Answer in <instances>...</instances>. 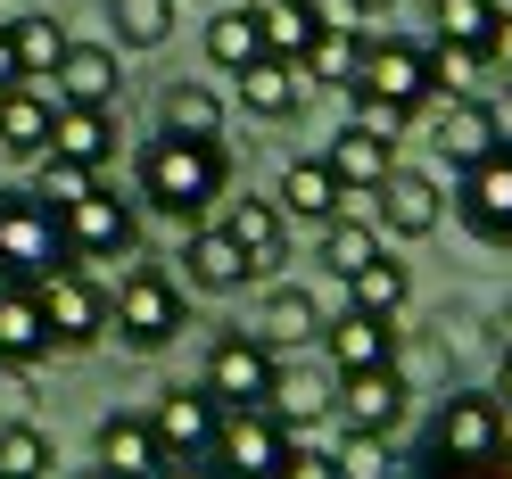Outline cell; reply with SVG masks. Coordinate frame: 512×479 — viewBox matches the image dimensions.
<instances>
[{"instance_id":"17","label":"cell","mask_w":512,"mask_h":479,"mask_svg":"<svg viewBox=\"0 0 512 479\" xmlns=\"http://www.w3.org/2000/svg\"><path fill=\"white\" fill-rule=\"evenodd\" d=\"M430 141H438V157H446V174H471L479 157H496V149H504L488 100H446L438 124H430Z\"/></svg>"},{"instance_id":"14","label":"cell","mask_w":512,"mask_h":479,"mask_svg":"<svg viewBox=\"0 0 512 479\" xmlns=\"http://www.w3.org/2000/svg\"><path fill=\"white\" fill-rule=\"evenodd\" d=\"M182 290H207V298H232V290H248V257H240V240L223 232V223H190L182 232Z\"/></svg>"},{"instance_id":"46","label":"cell","mask_w":512,"mask_h":479,"mask_svg":"<svg viewBox=\"0 0 512 479\" xmlns=\"http://www.w3.org/2000/svg\"><path fill=\"white\" fill-rule=\"evenodd\" d=\"M157 479H223V471H215V463H166Z\"/></svg>"},{"instance_id":"16","label":"cell","mask_w":512,"mask_h":479,"mask_svg":"<svg viewBox=\"0 0 512 479\" xmlns=\"http://www.w3.org/2000/svg\"><path fill=\"white\" fill-rule=\"evenodd\" d=\"M372 199H380V232H397V240H430L446 223V190L430 174H413V166H397Z\"/></svg>"},{"instance_id":"5","label":"cell","mask_w":512,"mask_h":479,"mask_svg":"<svg viewBox=\"0 0 512 479\" xmlns=\"http://www.w3.org/2000/svg\"><path fill=\"white\" fill-rule=\"evenodd\" d=\"M504 438H512L504 405H496L488 389H463V397H446V405H438V422H430V455H438L446 471H488V463H504Z\"/></svg>"},{"instance_id":"12","label":"cell","mask_w":512,"mask_h":479,"mask_svg":"<svg viewBox=\"0 0 512 479\" xmlns=\"http://www.w3.org/2000/svg\"><path fill=\"white\" fill-rule=\"evenodd\" d=\"M149 438L166 446V463H207V446H215V422H223V405L207 389H166L149 413Z\"/></svg>"},{"instance_id":"29","label":"cell","mask_w":512,"mask_h":479,"mask_svg":"<svg viewBox=\"0 0 512 479\" xmlns=\"http://www.w3.org/2000/svg\"><path fill=\"white\" fill-rule=\"evenodd\" d=\"M157 124H166V133H190V141H223V100L207 83H166Z\"/></svg>"},{"instance_id":"33","label":"cell","mask_w":512,"mask_h":479,"mask_svg":"<svg viewBox=\"0 0 512 479\" xmlns=\"http://www.w3.org/2000/svg\"><path fill=\"white\" fill-rule=\"evenodd\" d=\"M265 413H273L281 430H306V422H323V413H331V389H323L314 372H273V397H265Z\"/></svg>"},{"instance_id":"42","label":"cell","mask_w":512,"mask_h":479,"mask_svg":"<svg viewBox=\"0 0 512 479\" xmlns=\"http://www.w3.org/2000/svg\"><path fill=\"white\" fill-rule=\"evenodd\" d=\"M479 50H488V67H504V75H512V0L496 9V25H488V42H479Z\"/></svg>"},{"instance_id":"13","label":"cell","mask_w":512,"mask_h":479,"mask_svg":"<svg viewBox=\"0 0 512 479\" xmlns=\"http://www.w3.org/2000/svg\"><path fill=\"white\" fill-rule=\"evenodd\" d=\"M50 100L58 108H116L124 100L116 42H67V58L50 67Z\"/></svg>"},{"instance_id":"48","label":"cell","mask_w":512,"mask_h":479,"mask_svg":"<svg viewBox=\"0 0 512 479\" xmlns=\"http://www.w3.org/2000/svg\"><path fill=\"white\" fill-rule=\"evenodd\" d=\"M83 479H108V471H100V463H91V471H83Z\"/></svg>"},{"instance_id":"41","label":"cell","mask_w":512,"mask_h":479,"mask_svg":"<svg viewBox=\"0 0 512 479\" xmlns=\"http://www.w3.org/2000/svg\"><path fill=\"white\" fill-rule=\"evenodd\" d=\"M323 34H380V0H306Z\"/></svg>"},{"instance_id":"37","label":"cell","mask_w":512,"mask_h":479,"mask_svg":"<svg viewBox=\"0 0 512 479\" xmlns=\"http://www.w3.org/2000/svg\"><path fill=\"white\" fill-rule=\"evenodd\" d=\"M50 463H58L50 430H34V422H0V479H50Z\"/></svg>"},{"instance_id":"25","label":"cell","mask_w":512,"mask_h":479,"mask_svg":"<svg viewBox=\"0 0 512 479\" xmlns=\"http://www.w3.org/2000/svg\"><path fill=\"white\" fill-rule=\"evenodd\" d=\"M232 83H240V108L248 116H273V124L298 116V100H306V75L290 67V58H256V67H240Z\"/></svg>"},{"instance_id":"22","label":"cell","mask_w":512,"mask_h":479,"mask_svg":"<svg viewBox=\"0 0 512 479\" xmlns=\"http://www.w3.org/2000/svg\"><path fill=\"white\" fill-rule=\"evenodd\" d=\"M91 446H100V471H108V479H157V471H166V446L149 438L141 413H108Z\"/></svg>"},{"instance_id":"40","label":"cell","mask_w":512,"mask_h":479,"mask_svg":"<svg viewBox=\"0 0 512 479\" xmlns=\"http://www.w3.org/2000/svg\"><path fill=\"white\" fill-rule=\"evenodd\" d=\"M91 182H100V174H83V166H67V157H50V149H42V157H34V182H25V190H34V199L58 215V207H75Z\"/></svg>"},{"instance_id":"1","label":"cell","mask_w":512,"mask_h":479,"mask_svg":"<svg viewBox=\"0 0 512 479\" xmlns=\"http://www.w3.org/2000/svg\"><path fill=\"white\" fill-rule=\"evenodd\" d=\"M133 190L149 215H166V223H207V207L232 190V149L223 141H190V133H157L141 149V166H133Z\"/></svg>"},{"instance_id":"39","label":"cell","mask_w":512,"mask_h":479,"mask_svg":"<svg viewBox=\"0 0 512 479\" xmlns=\"http://www.w3.org/2000/svg\"><path fill=\"white\" fill-rule=\"evenodd\" d=\"M496 9L504 0H430V17H438V34L430 42H488V25H496Z\"/></svg>"},{"instance_id":"44","label":"cell","mask_w":512,"mask_h":479,"mask_svg":"<svg viewBox=\"0 0 512 479\" xmlns=\"http://www.w3.org/2000/svg\"><path fill=\"white\" fill-rule=\"evenodd\" d=\"M25 67H17V42H9V25H0V91H17Z\"/></svg>"},{"instance_id":"43","label":"cell","mask_w":512,"mask_h":479,"mask_svg":"<svg viewBox=\"0 0 512 479\" xmlns=\"http://www.w3.org/2000/svg\"><path fill=\"white\" fill-rule=\"evenodd\" d=\"M273 479H339V471H331V455H306V446H290V463H281Z\"/></svg>"},{"instance_id":"45","label":"cell","mask_w":512,"mask_h":479,"mask_svg":"<svg viewBox=\"0 0 512 479\" xmlns=\"http://www.w3.org/2000/svg\"><path fill=\"white\" fill-rule=\"evenodd\" d=\"M496 405H504V422H512V347H504V364H496V389H488Z\"/></svg>"},{"instance_id":"21","label":"cell","mask_w":512,"mask_h":479,"mask_svg":"<svg viewBox=\"0 0 512 479\" xmlns=\"http://www.w3.org/2000/svg\"><path fill=\"white\" fill-rule=\"evenodd\" d=\"M223 232L240 240L248 273H273L281 257H290V215H281L273 199H232V207H223Z\"/></svg>"},{"instance_id":"26","label":"cell","mask_w":512,"mask_h":479,"mask_svg":"<svg viewBox=\"0 0 512 479\" xmlns=\"http://www.w3.org/2000/svg\"><path fill=\"white\" fill-rule=\"evenodd\" d=\"M314 257H323V273H364L372 257H380V223H364V215H331V223H314Z\"/></svg>"},{"instance_id":"36","label":"cell","mask_w":512,"mask_h":479,"mask_svg":"<svg viewBox=\"0 0 512 479\" xmlns=\"http://www.w3.org/2000/svg\"><path fill=\"white\" fill-rule=\"evenodd\" d=\"M422 50H430V83L446 91V100H479L488 50H471V42H422Z\"/></svg>"},{"instance_id":"2","label":"cell","mask_w":512,"mask_h":479,"mask_svg":"<svg viewBox=\"0 0 512 479\" xmlns=\"http://www.w3.org/2000/svg\"><path fill=\"white\" fill-rule=\"evenodd\" d=\"M347 100H356V124H372V133H389V141H397V124H405V116H422V108L438 100V83H430V50H422V42H397V34H372L356 83H347Z\"/></svg>"},{"instance_id":"28","label":"cell","mask_w":512,"mask_h":479,"mask_svg":"<svg viewBox=\"0 0 512 479\" xmlns=\"http://www.w3.org/2000/svg\"><path fill=\"white\" fill-rule=\"evenodd\" d=\"M248 9H256V34H265V58H290V67L306 58V42L323 34L306 0H248Z\"/></svg>"},{"instance_id":"8","label":"cell","mask_w":512,"mask_h":479,"mask_svg":"<svg viewBox=\"0 0 512 479\" xmlns=\"http://www.w3.org/2000/svg\"><path fill=\"white\" fill-rule=\"evenodd\" d=\"M273 372H281V356L256 331H223L215 347H207V372H199V389L232 413V405H265L273 397Z\"/></svg>"},{"instance_id":"38","label":"cell","mask_w":512,"mask_h":479,"mask_svg":"<svg viewBox=\"0 0 512 479\" xmlns=\"http://www.w3.org/2000/svg\"><path fill=\"white\" fill-rule=\"evenodd\" d=\"M331 471H339V479H389V471H397V455H389V438H372V430H339Z\"/></svg>"},{"instance_id":"35","label":"cell","mask_w":512,"mask_h":479,"mask_svg":"<svg viewBox=\"0 0 512 479\" xmlns=\"http://www.w3.org/2000/svg\"><path fill=\"white\" fill-rule=\"evenodd\" d=\"M174 0H108V25H116V42L124 50H157V42H166L174 34Z\"/></svg>"},{"instance_id":"3","label":"cell","mask_w":512,"mask_h":479,"mask_svg":"<svg viewBox=\"0 0 512 479\" xmlns=\"http://www.w3.org/2000/svg\"><path fill=\"white\" fill-rule=\"evenodd\" d=\"M108 331L133 347V356H157V347H174L190 331V298H182V281L166 265H133L116 281V298H108Z\"/></svg>"},{"instance_id":"32","label":"cell","mask_w":512,"mask_h":479,"mask_svg":"<svg viewBox=\"0 0 512 479\" xmlns=\"http://www.w3.org/2000/svg\"><path fill=\"white\" fill-rule=\"evenodd\" d=\"M207 58H215L223 75L256 67V58H265V34H256V9H215V17H207Z\"/></svg>"},{"instance_id":"10","label":"cell","mask_w":512,"mask_h":479,"mask_svg":"<svg viewBox=\"0 0 512 479\" xmlns=\"http://www.w3.org/2000/svg\"><path fill=\"white\" fill-rule=\"evenodd\" d=\"M455 215L479 248H512V149L479 157L471 174H455Z\"/></svg>"},{"instance_id":"24","label":"cell","mask_w":512,"mask_h":479,"mask_svg":"<svg viewBox=\"0 0 512 479\" xmlns=\"http://www.w3.org/2000/svg\"><path fill=\"white\" fill-rule=\"evenodd\" d=\"M290 223H331L339 207H347V182L323 166V157H298L290 174H281V199H273Z\"/></svg>"},{"instance_id":"11","label":"cell","mask_w":512,"mask_h":479,"mask_svg":"<svg viewBox=\"0 0 512 479\" xmlns=\"http://www.w3.org/2000/svg\"><path fill=\"white\" fill-rule=\"evenodd\" d=\"M331 413H339L347 430L397 438V422L413 413V389H405V372H397V364H372V372H339V389H331Z\"/></svg>"},{"instance_id":"47","label":"cell","mask_w":512,"mask_h":479,"mask_svg":"<svg viewBox=\"0 0 512 479\" xmlns=\"http://www.w3.org/2000/svg\"><path fill=\"white\" fill-rule=\"evenodd\" d=\"M496 347H512V298L496 306Z\"/></svg>"},{"instance_id":"20","label":"cell","mask_w":512,"mask_h":479,"mask_svg":"<svg viewBox=\"0 0 512 479\" xmlns=\"http://www.w3.org/2000/svg\"><path fill=\"white\" fill-rule=\"evenodd\" d=\"M50 157H67L83 174L116 166V108H58L50 116Z\"/></svg>"},{"instance_id":"27","label":"cell","mask_w":512,"mask_h":479,"mask_svg":"<svg viewBox=\"0 0 512 479\" xmlns=\"http://www.w3.org/2000/svg\"><path fill=\"white\" fill-rule=\"evenodd\" d=\"M405 298H413V273L389 257V248H380L364 273H347V306H356V314H389V323H397Z\"/></svg>"},{"instance_id":"7","label":"cell","mask_w":512,"mask_h":479,"mask_svg":"<svg viewBox=\"0 0 512 479\" xmlns=\"http://www.w3.org/2000/svg\"><path fill=\"white\" fill-rule=\"evenodd\" d=\"M207 463H215L223 479H273L281 463H290V430H281L265 405H232V413L215 422Z\"/></svg>"},{"instance_id":"31","label":"cell","mask_w":512,"mask_h":479,"mask_svg":"<svg viewBox=\"0 0 512 479\" xmlns=\"http://www.w3.org/2000/svg\"><path fill=\"white\" fill-rule=\"evenodd\" d=\"M9 42H17V67H25V83H42L58 58H67V25H58L50 9H34V17H9Z\"/></svg>"},{"instance_id":"34","label":"cell","mask_w":512,"mask_h":479,"mask_svg":"<svg viewBox=\"0 0 512 479\" xmlns=\"http://www.w3.org/2000/svg\"><path fill=\"white\" fill-rule=\"evenodd\" d=\"M364 42H372V34H314V42H306V58H298V75L347 91V83H356V67H364Z\"/></svg>"},{"instance_id":"4","label":"cell","mask_w":512,"mask_h":479,"mask_svg":"<svg viewBox=\"0 0 512 479\" xmlns=\"http://www.w3.org/2000/svg\"><path fill=\"white\" fill-rule=\"evenodd\" d=\"M67 232L34 190H0V281H50L67 273Z\"/></svg>"},{"instance_id":"6","label":"cell","mask_w":512,"mask_h":479,"mask_svg":"<svg viewBox=\"0 0 512 479\" xmlns=\"http://www.w3.org/2000/svg\"><path fill=\"white\" fill-rule=\"evenodd\" d=\"M58 232H67V257L75 265H108V257H133V248H141V207L116 199L108 182H91L75 207H58Z\"/></svg>"},{"instance_id":"18","label":"cell","mask_w":512,"mask_h":479,"mask_svg":"<svg viewBox=\"0 0 512 479\" xmlns=\"http://www.w3.org/2000/svg\"><path fill=\"white\" fill-rule=\"evenodd\" d=\"M323 166H331V174L347 182V199H356V190H380V182L397 174V141H389V133H372V124H356V116H347L339 133H331V149H323Z\"/></svg>"},{"instance_id":"9","label":"cell","mask_w":512,"mask_h":479,"mask_svg":"<svg viewBox=\"0 0 512 479\" xmlns=\"http://www.w3.org/2000/svg\"><path fill=\"white\" fill-rule=\"evenodd\" d=\"M34 298H42L50 347H91V339H108V290H100V281H91L83 265H67V273L34 281Z\"/></svg>"},{"instance_id":"19","label":"cell","mask_w":512,"mask_h":479,"mask_svg":"<svg viewBox=\"0 0 512 479\" xmlns=\"http://www.w3.org/2000/svg\"><path fill=\"white\" fill-rule=\"evenodd\" d=\"M0 364H9V372L50 364V323H42L34 281H0Z\"/></svg>"},{"instance_id":"30","label":"cell","mask_w":512,"mask_h":479,"mask_svg":"<svg viewBox=\"0 0 512 479\" xmlns=\"http://www.w3.org/2000/svg\"><path fill=\"white\" fill-rule=\"evenodd\" d=\"M256 339H265L273 356H281V347H306V339H323V314H314L306 290H273L265 314H256Z\"/></svg>"},{"instance_id":"15","label":"cell","mask_w":512,"mask_h":479,"mask_svg":"<svg viewBox=\"0 0 512 479\" xmlns=\"http://www.w3.org/2000/svg\"><path fill=\"white\" fill-rule=\"evenodd\" d=\"M397 347H405V331L389 323V314H356V306H339L331 323H323V356H331V372H372V364H397Z\"/></svg>"},{"instance_id":"23","label":"cell","mask_w":512,"mask_h":479,"mask_svg":"<svg viewBox=\"0 0 512 479\" xmlns=\"http://www.w3.org/2000/svg\"><path fill=\"white\" fill-rule=\"evenodd\" d=\"M50 116H58V100H50L42 83H17V91H0V149L34 166V157L50 149Z\"/></svg>"},{"instance_id":"49","label":"cell","mask_w":512,"mask_h":479,"mask_svg":"<svg viewBox=\"0 0 512 479\" xmlns=\"http://www.w3.org/2000/svg\"><path fill=\"white\" fill-rule=\"evenodd\" d=\"M504 479H512V463H504Z\"/></svg>"}]
</instances>
